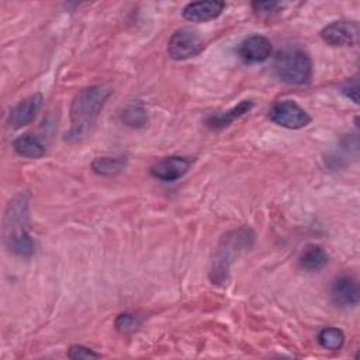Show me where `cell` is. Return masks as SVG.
Listing matches in <instances>:
<instances>
[{
    "mask_svg": "<svg viewBox=\"0 0 360 360\" xmlns=\"http://www.w3.org/2000/svg\"><path fill=\"white\" fill-rule=\"evenodd\" d=\"M204 48L201 38L191 30H177L169 39L167 53L174 60H184L198 55Z\"/></svg>",
    "mask_w": 360,
    "mask_h": 360,
    "instance_id": "6",
    "label": "cell"
},
{
    "mask_svg": "<svg viewBox=\"0 0 360 360\" xmlns=\"http://www.w3.org/2000/svg\"><path fill=\"white\" fill-rule=\"evenodd\" d=\"M318 342L323 349L339 350L345 343V335L338 328H323L318 335Z\"/></svg>",
    "mask_w": 360,
    "mask_h": 360,
    "instance_id": "18",
    "label": "cell"
},
{
    "mask_svg": "<svg viewBox=\"0 0 360 360\" xmlns=\"http://www.w3.org/2000/svg\"><path fill=\"white\" fill-rule=\"evenodd\" d=\"M225 8L224 1H194L183 8V17L191 22H205L217 18Z\"/></svg>",
    "mask_w": 360,
    "mask_h": 360,
    "instance_id": "12",
    "label": "cell"
},
{
    "mask_svg": "<svg viewBox=\"0 0 360 360\" xmlns=\"http://www.w3.org/2000/svg\"><path fill=\"white\" fill-rule=\"evenodd\" d=\"M274 70L284 83L295 86L307 84L312 76L311 58L300 48H285L277 53Z\"/></svg>",
    "mask_w": 360,
    "mask_h": 360,
    "instance_id": "4",
    "label": "cell"
},
{
    "mask_svg": "<svg viewBox=\"0 0 360 360\" xmlns=\"http://www.w3.org/2000/svg\"><path fill=\"white\" fill-rule=\"evenodd\" d=\"M238 55L245 63H262L271 55V42L263 35H252L242 41Z\"/></svg>",
    "mask_w": 360,
    "mask_h": 360,
    "instance_id": "10",
    "label": "cell"
},
{
    "mask_svg": "<svg viewBox=\"0 0 360 360\" xmlns=\"http://www.w3.org/2000/svg\"><path fill=\"white\" fill-rule=\"evenodd\" d=\"M190 165L183 156H166L152 165L150 174L162 181H176L188 172Z\"/></svg>",
    "mask_w": 360,
    "mask_h": 360,
    "instance_id": "9",
    "label": "cell"
},
{
    "mask_svg": "<svg viewBox=\"0 0 360 360\" xmlns=\"http://www.w3.org/2000/svg\"><path fill=\"white\" fill-rule=\"evenodd\" d=\"M253 107V103L250 100H243L238 105L232 107L228 111H221V112H214L207 118V127L210 129H222L226 125H229L235 118L246 114L250 108Z\"/></svg>",
    "mask_w": 360,
    "mask_h": 360,
    "instance_id": "14",
    "label": "cell"
},
{
    "mask_svg": "<svg viewBox=\"0 0 360 360\" xmlns=\"http://www.w3.org/2000/svg\"><path fill=\"white\" fill-rule=\"evenodd\" d=\"M68 356L70 359H98L101 357V354L93 352L91 349L82 346V345H73L69 347L68 350Z\"/></svg>",
    "mask_w": 360,
    "mask_h": 360,
    "instance_id": "20",
    "label": "cell"
},
{
    "mask_svg": "<svg viewBox=\"0 0 360 360\" xmlns=\"http://www.w3.org/2000/svg\"><path fill=\"white\" fill-rule=\"evenodd\" d=\"M342 91L347 96V97H350L354 103H357V82H356V79L353 80V83H352V86L347 83L346 86H343L342 87Z\"/></svg>",
    "mask_w": 360,
    "mask_h": 360,
    "instance_id": "22",
    "label": "cell"
},
{
    "mask_svg": "<svg viewBox=\"0 0 360 360\" xmlns=\"http://www.w3.org/2000/svg\"><path fill=\"white\" fill-rule=\"evenodd\" d=\"M127 165L125 156H100L96 158L91 163V169L101 176H112L120 173Z\"/></svg>",
    "mask_w": 360,
    "mask_h": 360,
    "instance_id": "16",
    "label": "cell"
},
{
    "mask_svg": "<svg viewBox=\"0 0 360 360\" xmlns=\"http://www.w3.org/2000/svg\"><path fill=\"white\" fill-rule=\"evenodd\" d=\"M44 103V97L41 93H34L24 100H21L17 105L10 110L8 114V125L14 129H18L27 124H30L41 110Z\"/></svg>",
    "mask_w": 360,
    "mask_h": 360,
    "instance_id": "8",
    "label": "cell"
},
{
    "mask_svg": "<svg viewBox=\"0 0 360 360\" xmlns=\"http://www.w3.org/2000/svg\"><path fill=\"white\" fill-rule=\"evenodd\" d=\"M269 118L274 124L288 129H300L311 122L308 112L292 100H283L273 104L269 111Z\"/></svg>",
    "mask_w": 360,
    "mask_h": 360,
    "instance_id": "5",
    "label": "cell"
},
{
    "mask_svg": "<svg viewBox=\"0 0 360 360\" xmlns=\"http://www.w3.org/2000/svg\"><path fill=\"white\" fill-rule=\"evenodd\" d=\"M255 242V233L249 228H239L225 233L218 245L212 260L210 278L215 284H222L228 278L229 266L233 259L245 249H249Z\"/></svg>",
    "mask_w": 360,
    "mask_h": 360,
    "instance_id": "3",
    "label": "cell"
},
{
    "mask_svg": "<svg viewBox=\"0 0 360 360\" xmlns=\"http://www.w3.org/2000/svg\"><path fill=\"white\" fill-rule=\"evenodd\" d=\"M359 37V25L354 21H333L321 31V38L330 46H352Z\"/></svg>",
    "mask_w": 360,
    "mask_h": 360,
    "instance_id": "7",
    "label": "cell"
},
{
    "mask_svg": "<svg viewBox=\"0 0 360 360\" xmlns=\"http://www.w3.org/2000/svg\"><path fill=\"white\" fill-rule=\"evenodd\" d=\"M27 219L28 200L24 194H18L6 208L3 239L8 252L21 257H31L34 253V240L25 226Z\"/></svg>",
    "mask_w": 360,
    "mask_h": 360,
    "instance_id": "2",
    "label": "cell"
},
{
    "mask_svg": "<svg viewBox=\"0 0 360 360\" xmlns=\"http://www.w3.org/2000/svg\"><path fill=\"white\" fill-rule=\"evenodd\" d=\"M111 94L110 84H96L79 90L70 105V128L65 134V141L73 143L87 138Z\"/></svg>",
    "mask_w": 360,
    "mask_h": 360,
    "instance_id": "1",
    "label": "cell"
},
{
    "mask_svg": "<svg viewBox=\"0 0 360 360\" xmlns=\"http://www.w3.org/2000/svg\"><path fill=\"white\" fill-rule=\"evenodd\" d=\"M121 121L132 128H142L148 124V111L141 103L128 104L120 115Z\"/></svg>",
    "mask_w": 360,
    "mask_h": 360,
    "instance_id": "17",
    "label": "cell"
},
{
    "mask_svg": "<svg viewBox=\"0 0 360 360\" xmlns=\"http://www.w3.org/2000/svg\"><path fill=\"white\" fill-rule=\"evenodd\" d=\"M330 300L339 308H353L359 304V285L349 276L338 277L330 287Z\"/></svg>",
    "mask_w": 360,
    "mask_h": 360,
    "instance_id": "11",
    "label": "cell"
},
{
    "mask_svg": "<svg viewBox=\"0 0 360 360\" xmlns=\"http://www.w3.org/2000/svg\"><path fill=\"white\" fill-rule=\"evenodd\" d=\"M141 323V319L134 314H121L115 319V328L121 333H129L134 332Z\"/></svg>",
    "mask_w": 360,
    "mask_h": 360,
    "instance_id": "19",
    "label": "cell"
},
{
    "mask_svg": "<svg viewBox=\"0 0 360 360\" xmlns=\"http://www.w3.org/2000/svg\"><path fill=\"white\" fill-rule=\"evenodd\" d=\"M328 263V253L319 245H307L300 255L298 264L305 271H318Z\"/></svg>",
    "mask_w": 360,
    "mask_h": 360,
    "instance_id": "15",
    "label": "cell"
},
{
    "mask_svg": "<svg viewBox=\"0 0 360 360\" xmlns=\"http://www.w3.org/2000/svg\"><path fill=\"white\" fill-rule=\"evenodd\" d=\"M13 149L17 155L28 159L42 158L46 152L45 145L34 134H22L13 141Z\"/></svg>",
    "mask_w": 360,
    "mask_h": 360,
    "instance_id": "13",
    "label": "cell"
},
{
    "mask_svg": "<svg viewBox=\"0 0 360 360\" xmlns=\"http://www.w3.org/2000/svg\"><path fill=\"white\" fill-rule=\"evenodd\" d=\"M283 4L278 1H255V3H252L255 13L260 14V15H269V14L277 13V10Z\"/></svg>",
    "mask_w": 360,
    "mask_h": 360,
    "instance_id": "21",
    "label": "cell"
}]
</instances>
